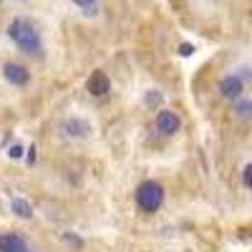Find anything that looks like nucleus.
<instances>
[{"label":"nucleus","mask_w":252,"mask_h":252,"mask_svg":"<svg viewBox=\"0 0 252 252\" xmlns=\"http://www.w3.org/2000/svg\"><path fill=\"white\" fill-rule=\"evenodd\" d=\"M242 182H245V187H252V166L250 164L242 169Z\"/></svg>","instance_id":"obj_12"},{"label":"nucleus","mask_w":252,"mask_h":252,"mask_svg":"<svg viewBox=\"0 0 252 252\" xmlns=\"http://www.w3.org/2000/svg\"><path fill=\"white\" fill-rule=\"evenodd\" d=\"M76 5H81V8H94L96 5V0H73Z\"/></svg>","instance_id":"obj_14"},{"label":"nucleus","mask_w":252,"mask_h":252,"mask_svg":"<svg viewBox=\"0 0 252 252\" xmlns=\"http://www.w3.org/2000/svg\"><path fill=\"white\" fill-rule=\"evenodd\" d=\"M26 161H28V164H33V161H35V149H33V146H31V152H28Z\"/></svg>","instance_id":"obj_16"},{"label":"nucleus","mask_w":252,"mask_h":252,"mask_svg":"<svg viewBox=\"0 0 252 252\" xmlns=\"http://www.w3.org/2000/svg\"><path fill=\"white\" fill-rule=\"evenodd\" d=\"M0 252H28V245L20 235L8 232V235H0Z\"/></svg>","instance_id":"obj_7"},{"label":"nucleus","mask_w":252,"mask_h":252,"mask_svg":"<svg viewBox=\"0 0 252 252\" xmlns=\"http://www.w3.org/2000/svg\"><path fill=\"white\" fill-rule=\"evenodd\" d=\"M20 154H23V146H18V144H15V146H10V157H13V159H18Z\"/></svg>","instance_id":"obj_15"},{"label":"nucleus","mask_w":252,"mask_h":252,"mask_svg":"<svg viewBox=\"0 0 252 252\" xmlns=\"http://www.w3.org/2000/svg\"><path fill=\"white\" fill-rule=\"evenodd\" d=\"M179 53H182V56H192V53H194V46L182 43V46H179Z\"/></svg>","instance_id":"obj_13"},{"label":"nucleus","mask_w":252,"mask_h":252,"mask_svg":"<svg viewBox=\"0 0 252 252\" xmlns=\"http://www.w3.org/2000/svg\"><path fill=\"white\" fill-rule=\"evenodd\" d=\"M86 89H89L91 96H106L111 91V81H109V76L103 71H94L89 76V81H86Z\"/></svg>","instance_id":"obj_5"},{"label":"nucleus","mask_w":252,"mask_h":252,"mask_svg":"<svg viewBox=\"0 0 252 252\" xmlns=\"http://www.w3.org/2000/svg\"><path fill=\"white\" fill-rule=\"evenodd\" d=\"M28 252H31V250H28Z\"/></svg>","instance_id":"obj_18"},{"label":"nucleus","mask_w":252,"mask_h":252,"mask_svg":"<svg viewBox=\"0 0 252 252\" xmlns=\"http://www.w3.org/2000/svg\"><path fill=\"white\" fill-rule=\"evenodd\" d=\"M3 76L13 83V86H26L28 78H31V73H28L26 66H20V63H10V61L3 66Z\"/></svg>","instance_id":"obj_6"},{"label":"nucleus","mask_w":252,"mask_h":252,"mask_svg":"<svg viewBox=\"0 0 252 252\" xmlns=\"http://www.w3.org/2000/svg\"><path fill=\"white\" fill-rule=\"evenodd\" d=\"M146 103H149V106H159V103H161V94L149 91V94H146Z\"/></svg>","instance_id":"obj_10"},{"label":"nucleus","mask_w":252,"mask_h":252,"mask_svg":"<svg viewBox=\"0 0 252 252\" xmlns=\"http://www.w3.org/2000/svg\"><path fill=\"white\" fill-rule=\"evenodd\" d=\"M8 35L15 40V46L23 51V53H28V56H40V33H38V28L31 23V20H26V18H15L13 23L8 26Z\"/></svg>","instance_id":"obj_1"},{"label":"nucleus","mask_w":252,"mask_h":252,"mask_svg":"<svg viewBox=\"0 0 252 252\" xmlns=\"http://www.w3.org/2000/svg\"><path fill=\"white\" fill-rule=\"evenodd\" d=\"M136 204L141 212H157L164 204V187L159 182H141L136 189Z\"/></svg>","instance_id":"obj_2"},{"label":"nucleus","mask_w":252,"mask_h":252,"mask_svg":"<svg viewBox=\"0 0 252 252\" xmlns=\"http://www.w3.org/2000/svg\"><path fill=\"white\" fill-rule=\"evenodd\" d=\"M242 89H245V83H242V76H224L220 81V94L229 101H237L242 96Z\"/></svg>","instance_id":"obj_4"},{"label":"nucleus","mask_w":252,"mask_h":252,"mask_svg":"<svg viewBox=\"0 0 252 252\" xmlns=\"http://www.w3.org/2000/svg\"><path fill=\"white\" fill-rule=\"evenodd\" d=\"M63 131H66L68 136H86V134L91 131V126H89L86 121L71 119V121H66V124H63Z\"/></svg>","instance_id":"obj_8"},{"label":"nucleus","mask_w":252,"mask_h":252,"mask_svg":"<svg viewBox=\"0 0 252 252\" xmlns=\"http://www.w3.org/2000/svg\"><path fill=\"white\" fill-rule=\"evenodd\" d=\"M179 126H182V119L174 114V111H159L157 114V129L164 134V136H172V134H177L179 131Z\"/></svg>","instance_id":"obj_3"},{"label":"nucleus","mask_w":252,"mask_h":252,"mask_svg":"<svg viewBox=\"0 0 252 252\" xmlns=\"http://www.w3.org/2000/svg\"><path fill=\"white\" fill-rule=\"evenodd\" d=\"M0 3H3V0H0Z\"/></svg>","instance_id":"obj_17"},{"label":"nucleus","mask_w":252,"mask_h":252,"mask_svg":"<svg viewBox=\"0 0 252 252\" xmlns=\"http://www.w3.org/2000/svg\"><path fill=\"white\" fill-rule=\"evenodd\" d=\"M250 109H252L250 101H240V103H237V114H240V116H250Z\"/></svg>","instance_id":"obj_11"},{"label":"nucleus","mask_w":252,"mask_h":252,"mask_svg":"<svg viewBox=\"0 0 252 252\" xmlns=\"http://www.w3.org/2000/svg\"><path fill=\"white\" fill-rule=\"evenodd\" d=\"M13 209H15V215L23 217V220H31V217H33V207H31L26 199H15V202H13Z\"/></svg>","instance_id":"obj_9"}]
</instances>
